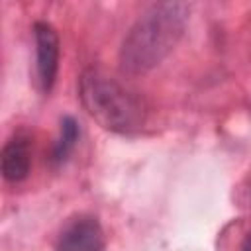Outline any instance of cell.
Wrapping results in <instances>:
<instances>
[{"mask_svg":"<svg viewBox=\"0 0 251 251\" xmlns=\"http://www.w3.org/2000/svg\"><path fill=\"white\" fill-rule=\"evenodd\" d=\"M104 233L94 216L80 214L65 224L61 229L55 251H102Z\"/></svg>","mask_w":251,"mask_h":251,"instance_id":"3","label":"cell"},{"mask_svg":"<svg viewBox=\"0 0 251 251\" xmlns=\"http://www.w3.org/2000/svg\"><path fill=\"white\" fill-rule=\"evenodd\" d=\"M78 96L86 112L104 127L116 133L137 131L145 122L141 100L116 78L102 71L88 69L80 76Z\"/></svg>","mask_w":251,"mask_h":251,"instance_id":"2","label":"cell"},{"mask_svg":"<svg viewBox=\"0 0 251 251\" xmlns=\"http://www.w3.org/2000/svg\"><path fill=\"white\" fill-rule=\"evenodd\" d=\"M241 251H251V231L245 235V239H243V245H241Z\"/></svg>","mask_w":251,"mask_h":251,"instance_id":"7","label":"cell"},{"mask_svg":"<svg viewBox=\"0 0 251 251\" xmlns=\"http://www.w3.org/2000/svg\"><path fill=\"white\" fill-rule=\"evenodd\" d=\"M31 151L25 137L16 135L6 141L2 149V176L8 182H20L29 175Z\"/></svg>","mask_w":251,"mask_h":251,"instance_id":"5","label":"cell"},{"mask_svg":"<svg viewBox=\"0 0 251 251\" xmlns=\"http://www.w3.org/2000/svg\"><path fill=\"white\" fill-rule=\"evenodd\" d=\"M76 141H78V124L75 122V118L67 116L61 120V135L53 147V161L55 163L65 161L69 157V153L75 149Z\"/></svg>","mask_w":251,"mask_h":251,"instance_id":"6","label":"cell"},{"mask_svg":"<svg viewBox=\"0 0 251 251\" xmlns=\"http://www.w3.org/2000/svg\"><path fill=\"white\" fill-rule=\"evenodd\" d=\"M33 37H35L39 84L45 92H49L55 84L57 71H59V35L51 24L35 22L33 24Z\"/></svg>","mask_w":251,"mask_h":251,"instance_id":"4","label":"cell"},{"mask_svg":"<svg viewBox=\"0 0 251 251\" xmlns=\"http://www.w3.org/2000/svg\"><path fill=\"white\" fill-rule=\"evenodd\" d=\"M188 4L159 2L147 8L124 37L120 67L127 75H143L157 67L178 43L188 22Z\"/></svg>","mask_w":251,"mask_h":251,"instance_id":"1","label":"cell"}]
</instances>
